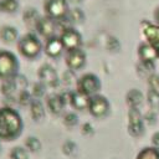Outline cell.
Returning a JSON list of instances; mask_svg holds the SVG:
<instances>
[{"instance_id": "obj_1", "label": "cell", "mask_w": 159, "mask_h": 159, "mask_svg": "<svg viewBox=\"0 0 159 159\" xmlns=\"http://www.w3.org/2000/svg\"><path fill=\"white\" fill-rule=\"evenodd\" d=\"M24 128V122L17 111L12 107L4 106L0 108V139L14 140L16 139Z\"/></svg>"}, {"instance_id": "obj_2", "label": "cell", "mask_w": 159, "mask_h": 159, "mask_svg": "<svg viewBox=\"0 0 159 159\" xmlns=\"http://www.w3.org/2000/svg\"><path fill=\"white\" fill-rule=\"evenodd\" d=\"M19 60L17 57L10 52L1 50L0 51V78L7 80L15 77L19 73Z\"/></svg>"}, {"instance_id": "obj_3", "label": "cell", "mask_w": 159, "mask_h": 159, "mask_svg": "<svg viewBox=\"0 0 159 159\" xmlns=\"http://www.w3.org/2000/svg\"><path fill=\"white\" fill-rule=\"evenodd\" d=\"M17 48H19L20 53L24 57H26L29 60H32V58H35L40 55L41 42L39 41V39L34 34H26L19 40Z\"/></svg>"}, {"instance_id": "obj_4", "label": "cell", "mask_w": 159, "mask_h": 159, "mask_svg": "<svg viewBox=\"0 0 159 159\" xmlns=\"http://www.w3.org/2000/svg\"><path fill=\"white\" fill-rule=\"evenodd\" d=\"M101 87H102L101 80L94 73H86L81 76L80 80L77 81V91L89 97L97 94L101 91Z\"/></svg>"}, {"instance_id": "obj_5", "label": "cell", "mask_w": 159, "mask_h": 159, "mask_svg": "<svg viewBox=\"0 0 159 159\" xmlns=\"http://www.w3.org/2000/svg\"><path fill=\"white\" fill-rule=\"evenodd\" d=\"M43 9L47 16L53 20H65L70 11L67 0H46Z\"/></svg>"}, {"instance_id": "obj_6", "label": "cell", "mask_w": 159, "mask_h": 159, "mask_svg": "<svg viewBox=\"0 0 159 159\" xmlns=\"http://www.w3.org/2000/svg\"><path fill=\"white\" fill-rule=\"evenodd\" d=\"M128 133L134 138L144 134V119L139 108H129L128 111Z\"/></svg>"}, {"instance_id": "obj_7", "label": "cell", "mask_w": 159, "mask_h": 159, "mask_svg": "<svg viewBox=\"0 0 159 159\" xmlns=\"http://www.w3.org/2000/svg\"><path fill=\"white\" fill-rule=\"evenodd\" d=\"M109 102L104 96L94 94L89 99L88 111L94 118H103L109 113Z\"/></svg>"}, {"instance_id": "obj_8", "label": "cell", "mask_w": 159, "mask_h": 159, "mask_svg": "<svg viewBox=\"0 0 159 159\" xmlns=\"http://www.w3.org/2000/svg\"><path fill=\"white\" fill-rule=\"evenodd\" d=\"M60 39L62 41V45H63L65 50H67V51L80 48V46L82 43V36H81V34L77 30L72 29V27L63 29Z\"/></svg>"}, {"instance_id": "obj_9", "label": "cell", "mask_w": 159, "mask_h": 159, "mask_svg": "<svg viewBox=\"0 0 159 159\" xmlns=\"http://www.w3.org/2000/svg\"><path fill=\"white\" fill-rule=\"evenodd\" d=\"M39 80L46 87H57L60 83L56 70L48 63H45L39 68Z\"/></svg>"}, {"instance_id": "obj_10", "label": "cell", "mask_w": 159, "mask_h": 159, "mask_svg": "<svg viewBox=\"0 0 159 159\" xmlns=\"http://www.w3.org/2000/svg\"><path fill=\"white\" fill-rule=\"evenodd\" d=\"M84 63H86V53L81 48L67 51V55H66V65H67L68 70L77 71L80 68H82L84 66Z\"/></svg>"}, {"instance_id": "obj_11", "label": "cell", "mask_w": 159, "mask_h": 159, "mask_svg": "<svg viewBox=\"0 0 159 159\" xmlns=\"http://www.w3.org/2000/svg\"><path fill=\"white\" fill-rule=\"evenodd\" d=\"M37 32L46 37V39H50L52 36H55V32H56V20L48 17V16H45V17H41L39 24H37V27H36Z\"/></svg>"}, {"instance_id": "obj_12", "label": "cell", "mask_w": 159, "mask_h": 159, "mask_svg": "<svg viewBox=\"0 0 159 159\" xmlns=\"http://www.w3.org/2000/svg\"><path fill=\"white\" fill-rule=\"evenodd\" d=\"M143 35L147 39L148 43L155 48L158 53V58H159V25L148 24L143 29Z\"/></svg>"}, {"instance_id": "obj_13", "label": "cell", "mask_w": 159, "mask_h": 159, "mask_svg": "<svg viewBox=\"0 0 159 159\" xmlns=\"http://www.w3.org/2000/svg\"><path fill=\"white\" fill-rule=\"evenodd\" d=\"M63 45H62V41L60 37H56V36H52L50 39L46 40V43H45V52L47 56L52 57V58H56L58 56H61L62 51H63Z\"/></svg>"}, {"instance_id": "obj_14", "label": "cell", "mask_w": 159, "mask_h": 159, "mask_svg": "<svg viewBox=\"0 0 159 159\" xmlns=\"http://www.w3.org/2000/svg\"><path fill=\"white\" fill-rule=\"evenodd\" d=\"M138 56L140 62H154L158 57V53L154 47H152L148 42H142L138 47Z\"/></svg>"}, {"instance_id": "obj_15", "label": "cell", "mask_w": 159, "mask_h": 159, "mask_svg": "<svg viewBox=\"0 0 159 159\" xmlns=\"http://www.w3.org/2000/svg\"><path fill=\"white\" fill-rule=\"evenodd\" d=\"M89 99H91L89 96L76 91V92H72L70 103H71V106H72L75 109H77V111H83V109L88 108V106H89Z\"/></svg>"}, {"instance_id": "obj_16", "label": "cell", "mask_w": 159, "mask_h": 159, "mask_svg": "<svg viewBox=\"0 0 159 159\" xmlns=\"http://www.w3.org/2000/svg\"><path fill=\"white\" fill-rule=\"evenodd\" d=\"M144 96L138 88H132L125 94V102L129 106V108H139L143 103Z\"/></svg>"}, {"instance_id": "obj_17", "label": "cell", "mask_w": 159, "mask_h": 159, "mask_svg": "<svg viewBox=\"0 0 159 159\" xmlns=\"http://www.w3.org/2000/svg\"><path fill=\"white\" fill-rule=\"evenodd\" d=\"M22 19H24V24L29 27V29H36L37 27V24L41 19L40 14L37 12L36 9L34 7H29L27 10H25L24 15H22Z\"/></svg>"}, {"instance_id": "obj_18", "label": "cell", "mask_w": 159, "mask_h": 159, "mask_svg": "<svg viewBox=\"0 0 159 159\" xmlns=\"http://www.w3.org/2000/svg\"><path fill=\"white\" fill-rule=\"evenodd\" d=\"M16 92H19V88H17V84H16L14 77L2 81V83H1V93L5 96V98H15V99H17L15 97Z\"/></svg>"}, {"instance_id": "obj_19", "label": "cell", "mask_w": 159, "mask_h": 159, "mask_svg": "<svg viewBox=\"0 0 159 159\" xmlns=\"http://www.w3.org/2000/svg\"><path fill=\"white\" fill-rule=\"evenodd\" d=\"M65 106H66V103H65L63 98L61 97V94H52L47 99V107L51 111V113H53V114H60L62 112V109L65 108Z\"/></svg>"}, {"instance_id": "obj_20", "label": "cell", "mask_w": 159, "mask_h": 159, "mask_svg": "<svg viewBox=\"0 0 159 159\" xmlns=\"http://www.w3.org/2000/svg\"><path fill=\"white\" fill-rule=\"evenodd\" d=\"M17 36H19V32L12 26H2L0 30V39L2 40L4 43H7V45L14 43L17 40Z\"/></svg>"}, {"instance_id": "obj_21", "label": "cell", "mask_w": 159, "mask_h": 159, "mask_svg": "<svg viewBox=\"0 0 159 159\" xmlns=\"http://www.w3.org/2000/svg\"><path fill=\"white\" fill-rule=\"evenodd\" d=\"M30 112H31L32 119L36 120V122L42 120L43 117H45V114H46L45 113V107H43V104L39 99H34L31 102V104H30Z\"/></svg>"}, {"instance_id": "obj_22", "label": "cell", "mask_w": 159, "mask_h": 159, "mask_svg": "<svg viewBox=\"0 0 159 159\" xmlns=\"http://www.w3.org/2000/svg\"><path fill=\"white\" fill-rule=\"evenodd\" d=\"M66 19H67L68 22L75 24V25H78V24H82L84 21L86 16H84V12L80 7H75V9H72V10L68 11Z\"/></svg>"}, {"instance_id": "obj_23", "label": "cell", "mask_w": 159, "mask_h": 159, "mask_svg": "<svg viewBox=\"0 0 159 159\" xmlns=\"http://www.w3.org/2000/svg\"><path fill=\"white\" fill-rule=\"evenodd\" d=\"M135 159H159V149L155 147H145L137 154Z\"/></svg>"}, {"instance_id": "obj_24", "label": "cell", "mask_w": 159, "mask_h": 159, "mask_svg": "<svg viewBox=\"0 0 159 159\" xmlns=\"http://www.w3.org/2000/svg\"><path fill=\"white\" fill-rule=\"evenodd\" d=\"M147 101L152 111H159V91L149 88L147 92Z\"/></svg>"}, {"instance_id": "obj_25", "label": "cell", "mask_w": 159, "mask_h": 159, "mask_svg": "<svg viewBox=\"0 0 159 159\" xmlns=\"http://www.w3.org/2000/svg\"><path fill=\"white\" fill-rule=\"evenodd\" d=\"M19 9V0H0V11L6 14L16 12Z\"/></svg>"}, {"instance_id": "obj_26", "label": "cell", "mask_w": 159, "mask_h": 159, "mask_svg": "<svg viewBox=\"0 0 159 159\" xmlns=\"http://www.w3.org/2000/svg\"><path fill=\"white\" fill-rule=\"evenodd\" d=\"M25 148L29 150V152H32V153H37L40 152L41 149V142L37 137H27L26 140H25Z\"/></svg>"}, {"instance_id": "obj_27", "label": "cell", "mask_w": 159, "mask_h": 159, "mask_svg": "<svg viewBox=\"0 0 159 159\" xmlns=\"http://www.w3.org/2000/svg\"><path fill=\"white\" fill-rule=\"evenodd\" d=\"M10 159H29V150L24 147H14L10 150Z\"/></svg>"}, {"instance_id": "obj_28", "label": "cell", "mask_w": 159, "mask_h": 159, "mask_svg": "<svg viewBox=\"0 0 159 159\" xmlns=\"http://www.w3.org/2000/svg\"><path fill=\"white\" fill-rule=\"evenodd\" d=\"M16 98H17V102H19L20 106H30L31 102L34 101V99H32V94H31L27 89L19 92V94H17Z\"/></svg>"}, {"instance_id": "obj_29", "label": "cell", "mask_w": 159, "mask_h": 159, "mask_svg": "<svg viewBox=\"0 0 159 159\" xmlns=\"http://www.w3.org/2000/svg\"><path fill=\"white\" fill-rule=\"evenodd\" d=\"M106 46H107V50H109L111 52H119V50H120V42L114 36H109L108 37Z\"/></svg>"}, {"instance_id": "obj_30", "label": "cell", "mask_w": 159, "mask_h": 159, "mask_svg": "<svg viewBox=\"0 0 159 159\" xmlns=\"http://www.w3.org/2000/svg\"><path fill=\"white\" fill-rule=\"evenodd\" d=\"M76 150H77V144L72 140H66L62 144V152L66 155H73L76 153Z\"/></svg>"}, {"instance_id": "obj_31", "label": "cell", "mask_w": 159, "mask_h": 159, "mask_svg": "<svg viewBox=\"0 0 159 159\" xmlns=\"http://www.w3.org/2000/svg\"><path fill=\"white\" fill-rule=\"evenodd\" d=\"M45 91H46V86H45L43 83H41V82H37V83H35V84L32 86V92H31V94H32L36 99H39V98H41V97L45 94Z\"/></svg>"}, {"instance_id": "obj_32", "label": "cell", "mask_w": 159, "mask_h": 159, "mask_svg": "<svg viewBox=\"0 0 159 159\" xmlns=\"http://www.w3.org/2000/svg\"><path fill=\"white\" fill-rule=\"evenodd\" d=\"M63 123H65V125H67L68 128H72V127L77 125V123H78V117H77V114H75L73 112L67 113V114L65 116V118H63Z\"/></svg>"}, {"instance_id": "obj_33", "label": "cell", "mask_w": 159, "mask_h": 159, "mask_svg": "<svg viewBox=\"0 0 159 159\" xmlns=\"http://www.w3.org/2000/svg\"><path fill=\"white\" fill-rule=\"evenodd\" d=\"M14 78H15V82H16V84H17L19 92L25 91V89H26V87H27V78H26L25 76L20 75V73H17Z\"/></svg>"}, {"instance_id": "obj_34", "label": "cell", "mask_w": 159, "mask_h": 159, "mask_svg": "<svg viewBox=\"0 0 159 159\" xmlns=\"http://www.w3.org/2000/svg\"><path fill=\"white\" fill-rule=\"evenodd\" d=\"M62 82L65 84H72L75 82V71L67 70L66 72H63V75H62Z\"/></svg>"}, {"instance_id": "obj_35", "label": "cell", "mask_w": 159, "mask_h": 159, "mask_svg": "<svg viewBox=\"0 0 159 159\" xmlns=\"http://www.w3.org/2000/svg\"><path fill=\"white\" fill-rule=\"evenodd\" d=\"M148 82H149V86L150 88L155 89V91H159V76L153 73L148 77Z\"/></svg>"}, {"instance_id": "obj_36", "label": "cell", "mask_w": 159, "mask_h": 159, "mask_svg": "<svg viewBox=\"0 0 159 159\" xmlns=\"http://www.w3.org/2000/svg\"><path fill=\"white\" fill-rule=\"evenodd\" d=\"M143 119H144V122H147L148 124H155V122H157V114H155L154 111H148V112L144 114Z\"/></svg>"}, {"instance_id": "obj_37", "label": "cell", "mask_w": 159, "mask_h": 159, "mask_svg": "<svg viewBox=\"0 0 159 159\" xmlns=\"http://www.w3.org/2000/svg\"><path fill=\"white\" fill-rule=\"evenodd\" d=\"M82 133H83L84 135H92V134L94 133V129H93L92 124H91V123H84V124L82 125Z\"/></svg>"}, {"instance_id": "obj_38", "label": "cell", "mask_w": 159, "mask_h": 159, "mask_svg": "<svg viewBox=\"0 0 159 159\" xmlns=\"http://www.w3.org/2000/svg\"><path fill=\"white\" fill-rule=\"evenodd\" d=\"M152 144H153V147H155L157 149H159V132H155L152 135Z\"/></svg>"}, {"instance_id": "obj_39", "label": "cell", "mask_w": 159, "mask_h": 159, "mask_svg": "<svg viewBox=\"0 0 159 159\" xmlns=\"http://www.w3.org/2000/svg\"><path fill=\"white\" fill-rule=\"evenodd\" d=\"M154 17H155V21H157V24L159 25V7H157V10L154 11Z\"/></svg>"}, {"instance_id": "obj_40", "label": "cell", "mask_w": 159, "mask_h": 159, "mask_svg": "<svg viewBox=\"0 0 159 159\" xmlns=\"http://www.w3.org/2000/svg\"><path fill=\"white\" fill-rule=\"evenodd\" d=\"M70 1H72V2H75V4H80V2H82V0H70Z\"/></svg>"}]
</instances>
